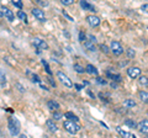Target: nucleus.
Returning <instances> with one entry per match:
<instances>
[{
	"label": "nucleus",
	"mask_w": 148,
	"mask_h": 138,
	"mask_svg": "<svg viewBox=\"0 0 148 138\" xmlns=\"http://www.w3.org/2000/svg\"><path fill=\"white\" fill-rule=\"evenodd\" d=\"M63 127L68 133L71 135H77L78 132L80 131V125L77 121H73V120H67V121L63 122Z\"/></svg>",
	"instance_id": "nucleus-1"
},
{
	"label": "nucleus",
	"mask_w": 148,
	"mask_h": 138,
	"mask_svg": "<svg viewBox=\"0 0 148 138\" xmlns=\"http://www.w3.org/2000/svg\"><path fill=\"white\" fill-rule=\"evenodd\" d=\"M8 128H9V132H10L11 136H17L20 133V122L15 117H9L8 120Z\"/></svg>",
	"instance_id": "nucleus-2"
},
{
	"label": "nucleus",
	"mask_w": 148,
	"mask_h": 138,
	"mask_svg": "<svg viewBox=\"0 0 148 138\" xmlns=\"http://www.w3.org/2000/svg\"><path fill=\"white\" fill-rule=\"evenodd\" d=\"M57 78H58V80L62 83V84L64 85V88H68V89H72L74 88V84H73V81L69 79V78L64 74L63 72H57Z\"/></svg>",
	"instance_id": "nucleus-3"
},
{
	"label": "nucleus",
	"mask_w": 148,
	"mask_h": 138,
	"mask_svg": "<svg viewBox=\"0 0 148 138\" xmlns=\"http://www.w3.org/2000/svg\"><path fill=\"white\" fill-rule=\"evenodd\" d=\"M110 49L111 52L114 53V56H121L123 53V47L121 46V43L117 42V41H111V44H110Z\"/></svg>",
	"instance_id": "nucleus-4"
},
{
	"label": "nucleus",
	"mask_w": 148,
	"mask_h": 138,
	"mask_svg": "<svg viewBox=\"0 0 148 138\" xmlns=\"http://www.w3.org/2000/svg\"><path fill=\"white\" fill-rule=\"evenodd\" d=\"M31 12H32V15L35 16V19H37L38 21H41V22H46V15H45V12H43V10H41V9H38V8H34L31 10Z\"/></svg>",
	"instance_id": "nucleus-5"
},
{
	"label": "nucleus",
	"mask_w": 148,
	"mask_h": 138,
	"mask_svg": "<svg viewBox=\"0 0 148 138\" xmlns=\"http://www.w3.org/2000/svg\"><path fill=\"white\" fill-rule=\"evenodd\" d=\"M1 17H5L8 21L12 22L14 19H15V15H14V12L10 10V9H8L6 6H1Z\"/></svg>",
	"instance_id": "nucleus-6"
},
{
	"label": "nucleus",
	"mask_w": 148,
	"mask_h": 138,
	"mask_svg": "<svg viewBox=\"0 0 148 138\" xmlns=\"http://www.w3.org/2000/svg\"><path fill=\"white\" fill-rule=\"evenodd\" d=\"M32 44H34L35 48H37V49H42V51L48 49V44L46 43L43 40H41L38 37H36V38L32 40Z\"/></svg>",
	"instance_id": "nucleus-7"
},
{
	"label": "nucleus",
	"mask_w": 148,
	"mask_h": 138,
	"mask_svg": "<svg viewBox=\"0 0 148 138\" xmlns=\"http://www.w3.org/2000/svg\"><path fill=\"white\" fill-rule=\"evenodd\" d=\"M141 68H138V67H130L127 68V75L130 78H132V79H136V78H138L141 75Z\"/></svg>",
	"instance_id": "nucleus-8"
},
{
	"label": "nucleus",
	"mask_w": 148,
	"mask_h": 138,
	"mask_svg": "<svg viewBox=\"0 0 148 138\" xmlns=\"http://www.w3.org/2000/svg\"><path fill=\"white\" fill-rule=\"evenodd\" d=\"M86 22L89 24L91 27H99L100 26V19L98 16H95V15H88L86 16Z\"/></svg>",
	"instance_id": "nucleus-9"
},
{
	"label": "nucleus",
	"mask_w": 148,
	"mask_h": 138,
	"mask_svg": "<svg viewBox=\"0 0 148 138\" xmlns=\"http://www.w3.org/2000/svg\"><path fill=\"white\" fill-rule=\"evenodd\" d=\"M137 130L140 131L141 135L148 136V120H143V121H141L140 123H138Z\"/></svg>",
	"instance_id": "nucleus-10"
},
{
	"label": "nucleus",
	"mask_w": 148,
	"mask_h": 138,
	"mask_svg": "<svg viewBox=\"0 0 148 138\" xmlns=\"http://www.w3.org/2000/svg\"><path fill=\"white\" fill-rule=\"evenodd\" d=\"M116 132H117V133H119V135L121 136V137H126V138H135V137H136L135 135H133V133L128 132V131H125V130H122V128L120 127V126H117V127H116Z\"/></svg>",
	"instance_id": "nucleus-11"
},
{
	"label": "nucleus",
	"mask_w": 148,
	"mask_h": 138,
	"mask_svg": "<svg viewBox=\"0 0 148 138\" xmlns=\"http://www.w3.org/2000/svg\"><path fill=\"white\" fill-rule=\"evenodd\" d=\"M46 127H47V130L51 133H56V132H57V130H58V127L54 123L53 120H47V121H46Z\"/></svg>",
	"instance_id": "nucleus-12"
},
{
	"label": "nucleus",
	"mask_w": 148,
	"mask_h": 138,
	"mask_svg": "<svg viewBox=\"0 0 148 138\" xmlns=\"http://www.w3.org/2000/svg\"><path fill=\"white\" fill-rule=\"evenodd\" d=\"M79 4H80V6L82 9H84V10H89V11H92V12H95L96 9L91 5V4H89L86 1V0H79Z\"/></svg>",
	"instance_id": "nucleus-13"
},
{
	"label": "nucleus",
	"mask_w": 148,
	"mask_h": 138,
	"mask_svg": "<svg viewBox=\"0 0 148 138\" xmlns=\"http://www.w3.org/2000/svg\"><path fill=\"white\" fill-rule=\"evenodd\" d=\"M83 43H84V47H85L88 51H90V52H95V51H96V48H95V44H94L95 42H92L91 40L86 38V40H85Z\"/></svg>",
	"instance_id": "nucleus-14"
},
{
	"label": "nucleus",
	"mask_w": 148,
	"mask_h": 138,
	"mask_svg": "<svg viewBox=\"0 0 148 138\" xmlns=\"http://www.w3.org/2000/svg\"><path fill=\"white\" fill-rule=\"evenodd\" d=\"M123 106L126 109H133L137 106V104L133 99H126V100H123Z\"/></svg>",
	"instance_id": "nucleus-15"
},
{
	"label": "nucleus",
	"mask_w": 148,
	"mask_h": 138,
	"mask_svg": "<svg viewBox=\"0 0 148 138\" xmlns=\"http://www.w3.org/2000/svg\"><path fill=\"white\" fill-rule=\"evenodd\" d=\"M85 69H86V73H89V74H91V75H98L99 74V70L96 69V67L92 66V64H88V66L85 67Z\"/></svg>",
	"instance_id": "nucleus-16"
},
{
	"label": "nucleus",
	"mask_w": 148,
	"mask_h": 138,
	"mask_svg": "<svg viewBox=\"0 0 148 138\" xmlns=\"http://www.w3.org/2000/svg\"><path fill=\"white\" fill-rule=\"evenodd\" d=\"M106 77H109L110 79H112L114 81H121V75L120 74H115V73H111V70L106 72Z\"/></svg>",
	"instance_id": "nucleus-17"
},
{
	"label": "nucleus",
	"mask_w": 148,
	"mask_h": 138,
	"mask_svg": "<svg viewBox=\"0 0 148 138\" xmlns=\"http://www.w3.org/2000/svg\"><path fill=\"white\" fill-rule=\"evenodd\" d=\"M138 98L141 99L142 102H145V104L148 105V91H143V90H141L140 93H138Z\"/></svg>",
	"instance_id": "nucleus-18"
},
{
	"label": "nucleus",
	"mask_w": 148,
	"mask_h": 138,
	"mask_svg": "<svg viewBox=\"0 0 148 138\" xmlns=\"http://www.w3.org/2000/svg\"><path fill=\"white\" fill-rule=\"evenodd\" d=\"M138 84L143 88H148V78L145 75H140L138 77Z\"/></svg>",
	"instance_id": "nucleus-19"
},
{
	"label": "nucleus",
	"mask_w": 148,
	"mask_h": 138,
	"mask_svg": "<svg viewBox=\"0 0 148 138\" xmlns=\"http://www.w3.org/2000/svg\"><path fill=\"white\" fill-rule=\"evenodd\" d=\"M47 107L49 110H52V111H54V110H58L59 109V104L57 102V101H54V100H49L48 102H47Z\"/></svg>",
	"instance_id": "nucleus-20"
},
{
	"label": "nucleus",
	"mask_w": 148,
	"mask_h": 138,
	"mask_svg": "<svg viewBox=\"0 0 148 138\" xmlns=\"http://www.w3.org/2000/svg\"><path fill=\"white\" fill-rule=\"evenodd\" d=\"M64 117H67L68 120H73V121H79V117L77 116V115H74L73 112H71V111H68V112H66L64 113Z\"/></svg>",
	"instance_id": "nucleus-21"
},
{
	"label": "nucleus",
	"mask_w": 148,
	"mask_h": 138,
	"mask_svg": "<svg viewBox=\"0 0 148 138\" xmlns=\"http://www.w3.org/2000/svg\"><path fill=\"white\" fill-rule=\"evenodd\" d=\"M125 125L128 126L130 128H137L138 123H136L135 121H133V120H130V118H127V120H125Z\"/></svg>",
	"instance_id": "nucleus-22"
},
{
	"label": "nucleus",
	"mask_w": 148,
	"mask_h": 138,
	"mask_svg": "<svg viewBox=\"0 0 148 138\" xmlns=\"http://www.w3.org/2000/svg\"><path fill=\"white\" fill-rule=\"evenodd\" d=\"M17 17H18V19H20L21 21H24L25 24H27V15H26V14L22 11V10H18V11H17Z\"/></svg>",
	"instance_id": "nucleus-23"
},
{
	"label": "nucleus",
	"mask_w": 148,
	"mask_h": 138,
	"mask_svg": "<svg viewBox=\"0 0 148 138\" xmlns=\"http://www.w3.org/2000/svg\"><path fill=\"white\" fill-rule=\"evenodd\" d=\"M73 68H74V70H75L77 73H79V74H83V73H84V72H86V69H85L84 67L79 66V64H74Z\"/></svg>",
	"instance_id": "nucleus-24"
},
{
	"label": "nucleus",
	"mask_w": 148,
	"mask_h": 138,
	"mask_svg": "<svg viewBox=\"0 0 148 138\" xmlns=\"http://www.w3.org/2000/svg\"><path fill=\"white\" fill-rule=\"evenodd\" d=\"M126 54H127V58L128 59H132V58H135V56H136V51L133 49V48H128Z\"/></svg>",
	"instance_id": "nucleus-25"
},
{
	"label": "nucleus",
	"mask_w": 148,
	"mask_h": 138,
	"mask_svg": "<svg viewBox=\"0 0 148 138\" xmlns=\"http://www.w3.org/2000/svg\"><path fill=\"white\" fill-rule=\"evenodd\" d=\"M62 116H64V115L62 112H59L58 110H56V111L53 112V120H56V121H58V120H61Z\"/></svg>",
	"instance_id": "nucleus-26"
},
{
	"label": "nucleus",
	"mask_w": 148,
	"mask_h": 138,
	"mask_svg": "<svg viewBox=\"0 0 148 138\" xmlns=\"http://www.w3.org/2000/svg\"><path fill=\"white\" fill-rule=\"evenodd\" d=\"M0 74H1V83H0V85H1V88H4L6 84V75H5V73H4L3 69H1V72H0Z\"/></svg>",
	"instance_id": "nucleus-27"
},
{
	"label": "nucleus",
	"mask_w": 148,
	"mask_h": 138,
	"mask_svg": "<svg viewBox=\"0 0 148 138\" xmlns=\"http://www.w3.org/2000/svg\"><path fill=\"white\" fill-rule=\"evenodd\" d=\"M12 4L15 5V8L17 9H22L24 8V4H22V0H11Z\"/></svg>",
	"instance_id": "nucleus-28"
},
{
	"label": "nucleus",
	"mask_w": 148,
	"mask_h": 138,
	"mask_svg": "<svg viewBox=\"0 0 148 138\" xmlns=\"http://www.w3.org/2000/svg\"><path fill=\"white\" fill-rule=\"evenodd\" d=\"M41 62H42V64L45 66V69H46V72H47V74H48V75H52V70H51V69H49V66L47 64V62H46L45 59H42V61H41Z\"/></svg>",
	"instance_id": "nucleus-29"
},
{
	"label": "nucleus",
	"mask_w": 148,
	"mask_h": 138,
	"mask_svg": "<svg viewBox=\"0 0 148 138\" xmlns=\"http://www.w3.org/2000/svg\"><path fill=\"white\" fill-rule=\"evenodd\" d=\"M99 48H100V51H101V52H103V53H105V54H108V53L110 52L109 47H108V46H105V44H100V46H99Z\"/></svg>",
	"instance_id": "nucleus-30"
},
{
	"label": "nucleus",
	"mask_w": 148,
	"mask_h": 138,
	"mask_svg": "<svg viewBox=\"0 0 148 138\" xmlns=\"http://www.w3.org/2000/svg\"><path fill=\"white\" fill-rule=\"evenodd\" d=\"M96 81H98L100 85H106V84H108V81H106V80L104 79V78L98 77V75H96Z\"/></svg>",
	"instance_id": "nucleus-31"
},
{
	"label": "nucleus",
	"mask_w": 148,
	"mask_h": 138,
	"mask_svg": "<svg viewBox=\"0 0 148 138\" xmlns=\"http://www.w3.org/2000/svg\"><path fill=\"white\" fill-rule=\"evenodd\" d=\"M86 40V35L83 31H79V42H84Z\"/></svg>",
	"instance_id": "nucleus-32"
},
{
	"label": "nucleus",
	"mask_w": 148,
	"mask_h": 138,
	"mask_svg": "<svg viewBox=\"0 0 148 138\" xmlns=\"http://www.w3.org/2000/svg\"><path fill=\"white\" fill-rule=\"evenodd\" d=\"M61 3L63 4L64 6H69V5H72V4L74 3V0H61Z\"/></svg>",
	"instance_id": "nucleus-33"
},
{
	"label": "nucleus",
	"mask_w": 148,
	"mask_h": 138,
	"mask_svg": "<svg viewBox=\"0 0 148 138\" xmlns=\"http://www.w3.org/2000/svg\"><path fill=\"white\" fill-rule=\"evenodd\" d=\"M32 81H34V83H37V84H38V83H41L40 77L37 75V74H34V75H32Z\"/></svg>",
	"instance_id": "nucleus-34"
},
{
	"label": "nucleus",
	"mask_w": 148,
	"mask_h": 138,
	"mask_svg": "<svg viewBox=\"0 0 148 138\" xmlns=\"http://www.w3.org/2000/svg\"><path fill=\"white\" fill-rule=\"evenodd\" d=\"M141 10H142L143 12H146L147 15H148V4H143V5L141 6Z\"/></svg>",
	"instance_id": "nucleus-35"
},
{
	"label": "nucleus",
	"mask_w": 148,
	"mask_h": 138,
	"mask_svg": "<svg viewBox=\"0 0 148 138\" xmlns=\"http://www.w3.org/2000/svg\"><path fill=\"white\" fill-rule=\"evenodd\" d=\"M63 15L66 16V17H67V19H68L69 21H74V19H73V17H72V16H69L68 14H67V11H64V10H63Z\"/></svg>",
	"instance_id": "nucleus-36"
},
{
	"label": "nucleus",
	"mask_w": 148,
	"mask_h": 138,
	"mask_svg": "<svg viewBox=\"0 0 148 138\" xmlns=\"http://www.w3.org/2000/svg\"><path fill=\"white\" fill-rule=\"evenodd\" d=\"M48 80H49V83H51V85H52L53 86V88H56V81L52 79V78H51V75L48 77Z\"/></svg>",
	"instance_id": "nucleus-37"
},
{
	"label": "nucleus",
	"mask_w": 148,
	"mask_h": 138,
	"mask_svg": "<svg viewBox=\"0 0 148 138\" xmlns=\"http://www.w3.org/2000/svg\"><path fill=\"white\" fill-rule=\"evenodd\" d=\"M86 94H88V95H89V96H90V98H91V99H95V95H94V94H92V93H91V90H89V89H88V90H86Z\"/></svg>",
	"instance_id": "nucleus-38"
},
{
	"label": "nucleus",
	"mask_w": 148,
	"mask_h": 138,
	"mask_svg": "<svg viewBox=\"0 0 148 138\" xmlns=\"http://www.w3.org/2000/svg\"><path fill=\"white\" fill-rule=\"evenodd\" d=\"M74 88H75L77 90H82L83 88H84V85H79V84H74Z\"/></svg>",
	"instance_id": "nucleus-39"
},
{
	"label": "nucleus",
	"mask_w": 148,
	"mask_h": 138,
	"mask_svg": "<svg viewBox=\"0 0 148 138\" xmlns=\"http://www.w3.org/2000/svg\"><path fill=\"white\" fill-rule=\"evenodd\" d=\"M38 85L41 86V89H45V90H48V88H47V86H46V85L43 84V83H42V81H41V83H38Z\"/></svg>",
	"instance_id": "nucleus-40"
},
{
	"label": "nucleus",
	"mask_w": 148,
	"mask_h": 138,
	"mask_svg": "<svg viewBox=\"0 0 148 138\" xmlns=\"http://www.w3.org/2000/svg\"><path fill=\"white\" fill-rule=\"evenodd\" d=\"M16 86H17V89H18V90H20V91H22V93H24V91H25V89L22 88V85H21V84H18V83H17V84H16Z\"/></svg>",
	"instance_id": "nucleus-41"
},
{
	"label": "nucleus",
	"mask_w": 148,
	"mask_h": 138,
	"mask_svg": "<svg viewBox=\"0 0 148 138\" xmlns=\"http://www.w3.org/2000/svg\"><path fill=\"white\" fill-rule=\"evenodd\" d=\"M88 37H89V40H91L92 42H96V38H95V36H92V35H89V36H88Z\"/></svg>",
	"instance_id": "nucleus-42"
},
{
	"label": "nucleus",
	"mask_w": 148,
	"mask_h": 138,
	"mask_svg": "<svg viewBox=\"0 0 148 138\" xmlns=\"http://www.w3.org/2000/svg\"><path fill=\"white\" fill-rule=\"evenodd\" d=\"M111 88H112V89H117V84H116V83H111Z\"/></svg>",
	"instance_id": "nucleus-43"
}]
</instances>
